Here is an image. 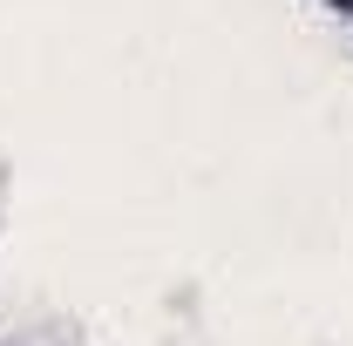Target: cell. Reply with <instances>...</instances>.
<instances>
[{
    "instance_id": "1",
    "label": "cell",
    "mask_w": 353,
    "mask_h": 346,
    "mask_svg": "<svg viewBox=\"0 0 353 346\" xmlns=\"http://www.w3.org/2000/svg\"><path fill=\"white\" fill-rule=\"evenodd\" d=\"M326 7H333V14H347V21H353V0H326Z\"/></svg>"
}]
</instances>
